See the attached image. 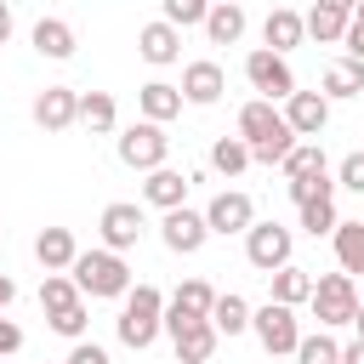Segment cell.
I'll use <instances>...</instances> for the list:
<instances>
[{
    "mask_svg": "<svg viewBox=\"0 0 364 364\" xmlns=\"http://www.w3.org/2000/svg\"><path fill=\"white\" fill-rule=\"evenodd\" d=\"M239 136L250 142V165H284V154L301 142L284 119V108H273L267 97H250L239 108Z\"/></svg>",
    "mask_w": 364,
    "mask_h": 364,
    "instance_id": "6da1fadb",
    "label": "cell"
},
{
    "mask_svg": "<svg viewBox=\"0 0 364 364\" xmlns=\"http://www.w3.org/2000/svg\"><path fill=\"white\" fill-rule=\"evenodd\" d=\"M74 284H80V296H91V301H114V296H125L131 290V267H125V256L119 250H80L74 256Z\"/></svg>",
    "mask_w": 364,
    "mask_h": 364,
    "instance_id": "7a4b0ae2",
    "label": "cell"
},
{
    "mask_svg": "<svg viewBox=\"0 0 364 364\" xmlns=\"http://www.w3.org/2000/svg\"><path fill=\"white\" fill-rule=\"evenodd\" d=\"M125 307H119V318H114V330H119V341L125 347H154V336L165 330V296L154 290V284H136V290H125L119 296Z\"/></svg>",
    "mask_w": 364,
    "mask_h": 364,
    "instance_id": "3957f363",
    "label": "cell"
},
{
    "mask_svg": "<svg viewBox=\"0 0 364 364\" xmlns=\"http://www.w3.org/2000/svg\"><path fill=\"white\" fill-rule=\"evenodd\" d=\"M307 307H313L318 330L353 324V313H358V284H353V273H324V279H313V296H307Z\"/></svg>",
    "mask_w": 364,
    "mask_h": 364,
    "instance_id": "277c9868",
    "label": "cell"
},
{
    "mask_svg": "<svg viewBox=\"0 0 364 364\" xmlns=\"http://www.w3.org/2000/svg\"><path fill=\"white\" fill-rule=\"evenodd\" d=\"M250 330H256V341L273 353V358H284V353H296L301 347V324H296V307H284V301H262V307H250Z\"/></svg>",
    "mask_w": 364,
    "mask_h": 364,
    "instance_id": "5b68a950",
    "label": "cell"
},
{
    "mask_svg": "<svg viewBox=\"0 0 364 364\" xmlns=\"http://www.w3.org/2000/svg\"><path fill=\"white\" fill-rule=\"evenodd\" d=\"M165 154H171V136H165L159 119H136V125L119 131V165L154 171V165H165Z\"/></svg>",
    "mask_w": 364,
    "mask_h": 364,
    "instance_id": "8992f818",
    "label": "cell"
},
{
    "mask_svg": "<svg viewBox=\"0 0 364 364\" xmlns=\"http://www.w3.org/2000/svg\"><path fill=\"white\" fill-rule=\"evenodd\" d=\"M290 250H296L290 228H279V222H250V233H245V256H250L256 273H279V267L290 262Z\"/></svg>",
    "mask_w": 364,
    "mask_h": 364,
    "instance_id": "52a82bcc",
    "label": "cell"
},
{
    "mask_svg": "<svg viewBox=\"0 0 364 364\" xmlns=\"http://www.w3.org/2000/svg\"><path fill=\"white\" fill-rule=\"evenodd\" d=\"M245 80L267 97V102H284L290 91H296V74H290V63L279 57V51H267V46H256L250 57H245Z\"/></svg>",
    "mask_w": 364,
    "mask_h": 364,
    "instance_id": "ba28073f",
    "label": "cell"
},
{
    "mask_svg": "<svg viewBox=\"0 0 364 364\" xmlns=\"http://www.w3.org/2000/svg\"><path fill=\"white\" fill-rule=\"evenodd\" d=\"M210 307H216V290H210L205 279H182V284H176V296L165 301V336H176V330H188V324L210 318Z\"/></svg>",
    "mask_w": 364,
    "mask_h": 364,
    "instance_id": "9c48e42d",
    "label": "cell"
},
{
    "mask_svg": "<svg viewBox=\"0 0 364 364\" xmlns=\"http://www.w3.org/2000/svg\"><path fill=\"white\" fill-rule=\"evenodd\" d=\"M142 205H131V199H114V205H102V216H97V233H102V245L108 250H136V239H142Z\"/></svg>",
    "mask_w": 364,
    "mask_h": 364,
    "instance_id": "30bf717a",
    "label": "cell"
},
{
    "mask_svg": "<svg viewBox=\"0 0 364 364\" xmlns=\"http://www.w3.org/2000/svg\"><path fill=\"white\" fill-rule=\"evenodd\" d=\"M159 239H165V250H176V256H193V250L210 239V222H205V210H188V205H176V210H165V222H159Z\"/></svg>",
    "mask_w": 364,
    "mask_h": 364,
    "instance_id": "8fae6325",
    "label": "cell"
},
{
    "mask_svg": "<svg viewBox=\"0 0 364 364\" xmlns=\"http://www.w3.org/2000/svg\"><path fill=\"white\" fill-rule=\"evenodd\" d=\"M205 222H210V233H250V222H256V205H250V193H239V188H222L210 205H205Z\"/></svg>",
    "mask_w": 364,
    "mask_h": 364,
    "instance_id": "7c38bea8",
    "label": "cell"
},
{
    "mask_svg": "<svg viewBox=\"0 0 364 364\" xmlns=\"http://www.w3.org/2000/svg\"><path fill=\"white\" fill-rule=\"evenodd\" d=\"M74 119H80V91L74 85H46L34 97V125L40 131H68Z\"/></svg>",
    "mask_w": 364,
    "mask_h": 364,
    "instance_id": "4fadbf2b",
    "label": "cell"
},
{
    "mask_svg": "<svg viewBox=\"0 0 364 364\" xmlns=\"http://www.w3.org/2000/svg\"><path fill=\"white\" fill-rule=\"evenodd\" d=\"M284 119H290L296 136H318L330 125V97L324 91H290L284 97Z\"/></svg>",
    "mask_w": 364,
    "mask_h": 364,
    "instance_id": "5bb4252c",
    "label": "cell"
},
{
    "mask_svg": "<svg viewBox=\"0 0 364 364\" xmlns=\"http://www.w3.org/2000/svg\"><path fill=\"white\" fill-rule=\"evenodd\" d=\"M136 51H142V63H154V68H165V63H176L182 57V28L176 23H142L136 28Z\"/></svg>",
    "mask_w": 364,
    "mask_h": 364,
    "instance_id": "9a60e30c",
    "label": "cell"
},
{
    "mask_svg": "<svg viewBox=\"0 0 364 364\" xmlns=\"http://www.w3.org/2000/svg\"><path fill=\"white\" fill-rule=\"evenodd\" d=\"M262 40H267V51L290 57V51L307 40V17H301V11H290V6H273V11H267V23H262Z\"/></svg>",
    "mask_w": 364,
    "mask_h": 364,
    "instance_id": "2e32d148",
    "label": "cell"
},
{
    "mask_svg": "<svg viewBox=\"0 0 364 364\" xmlns=\"http://www.w3.org/2000/svg\"><path fill=\"white\" fill-rule=\"evenodd\" d=\"M222 91H228V74H222V63H188V68H182V97H188L193 108H210V102H222Z\"/></svg>",
    "mask_w": 364,
    "mask_h": 364,
    "instance_id": "e0dca14e",
    "label": "cell"
},
{
    "mask_svg": "<svg viewBox=\"0 0 364 364\" xmlns=\"http://www.w3.org/2000/svg\"><path fill=\"white\" fill-rule=\"evenodd\" d=\"M188 188H193V176H182L171 165H154L148 182H142V199L159 205V210H176V205H188Z\"/></svg>",
    "mask_w": 364,
    "mask_h": 364,
    "instance_id": "ac0fdd59",
    "label": "cell"
},
{
    "mask_svg": "<svg viewBox=\"0 0 364 364\" xmlns=\"http://www.w3.org/2000/svg\"><path fill=\"white\" fill-rule=\"evenodd\" d=\"M34 256H40V267H46V273H68V267H74V256H80V245H74V233H68V228H40Z\"/></svg>",
    "mask_w": 364,
    "mask_h": 364,
    "instance_id": "d6986e66",
    "label": "cell"
},
{
    "mask_svg": "<svg viewBox=\"0 0 364 364\" xmlns=\"http://www.w3.org/2000/svg\"><path fill=\"white\" fill-rule=\"evenodd\" d=\"M171 341H176V364H210V353H216V341H222V330H216L210 318H199V324H188V330H176Z\"/></svg>",
    "mask_w": 364,
    "mask_h": 364,
    "instance_id": "ffe728a7",
    "label": "cell"
},
{
    "mask_svg": "<svg viewBox=\"0 0 364 364\" xmlns=\"http://www.w3.org/2000/svg\"><path fill=\"white\" fill-rule=\"evenodd\" d=\"M182 102H188V97H182V85H165V80H148V85L136 91L142 119H159V125H165V119H176V114H182Z\"/></svg>",
    "mask_w": 364,
    "mask_h": 364,
    "instance_id": "44dd1931",
    "label": "cell"
},
{
    "mask_svg": "<svg viewBox=\"0 0 364 364\" xmlns=\"http://www.w3.org/2000/svg\"><path fill=\"white\" fill-rule=\"evenodd\" d=\"M205 34H210V46H233V40H245V6H239V0H216L210 17H205Z\"/></svg>",
    "mask_w": 364,
    "mask_h": 364,
    "instance_id": "7402d4cb",
    "label": "cell"
},
{
    "mask_svg": "<svg viewBox=\"0 0 364 364\" xmlns=\"http://www.w3.org/2000/svg\"><path fill=\"white\" fill-rule=\"evenodd\" d=\"M34 51L51 57V63H68V57H74V28H68L63 17H40V23H34Z\"/></svg>",
    "mask_w": 364,
    "mask_h": 364,
    "instance_id": "603a6c76",
    "label": "cell"
},
{
    "mask_svg": "<svg viewBox=\"0 0 364 364\" xmlns=\"http://www.w3.org/2000/svg\"><path fill=\"white\" fill-rule=\"evenodd\" d=\"M318 91H324L330 102H341V97H364V63H358V57H341V63H330Z\"/></svg>",
    "mask_w": 364,
    "mask_h": 364,
    "instance_id": "cb8c5ba5",
    "label": "cell"
},
{
    "mask_svg": "<svg viewBox=\"0 0 364 364\" xmlns=\"http://www.w3.org/2000/svg\"><path fill=\"white\" fill-rule=\"evenodd\" d=\"M330 245H336L341 273H364V216H358V222H336Z\"/></svg>",
    "mask_w": 364,
    "mask_h": 364,
    "instance_id": "d4e9b609",
    "label": "cell"
},
{
    "mask_svg": "<svg viewBox=\"0 0 364 364\" xmlns=\"http://www.w3.org/2000/svg\"><path fill=\"white\" fill-rule=\"evenodd\" d=\"M267 284H273V301H284V307H301L313 296V273H301L296 262H284L279 273H267Z\"/></svg>",
    "mask_w": 364,
    "mask_h": 364,
    "instance_id": "484cf974",
    "label": "cell"
},
{
    "mask_svg": "<svg viewBox=\"0 0 364 364\" xmlns=\"http://www.w3.org/2000/svg\"><path fill=\"white\" fill-rule=\"evenodd\" d=\"M114 119H119V108H114V97L108 91H80V125L85 131H114Z\"/></svg>",
    "mask_w": 364,
    "mask_h": 364,
    "instance_id": "4316f807",
    "label": "cell"
},
{
    "mask_svg": "<svg viewBox=\"0 0 364 364\" xmlns=\"http://www.w3.org/2000/svg\"><path fill=\"white\" fill-rule=\"evenodd\" d=\"M347 23H353V11H336V6H313V11H307V34H313L318 46H336V40L347 34Z\"/></svg>",
    "mask_w": 364,
    "mask_h": 364,
    "instance_id": "83f0119b",
    "label": "cell"
},
{
    "mask_svg": "<svg viewBox=\"0 0 364 364\" xmlns=\"http://www.w3.org/2000/svg\"><path fill=\"white\" fill-rule=\"evenodd\" d=\"M245 165H250V142H245V136H216V142H210V171L239 176Z\"/></svg>",
    "mask_w": 364,
    "mask_h": 364,
    "instance_id": "f1b7e54d",
    "label": "cell"
},
{
    "mask_svg": "<svg viewBox=\"0 0 364 364\" xmlns=\"http://www.w3.org/2000/svg\"><path fill=\"white\" fill-rule=\"evenodd\" d=\"M74 301H85L80 284H74V273H46V279H40V307H46V313H63V307H74Z\"/></svg>",
    "mask_w": 364,
    "mask_h": 364,
    "instance_id": "f546056e",
    "label": "cell"
},
{
    "mask_svg": "<svg viewBox=\"0 0 364 364\" xmlns=\"http://www.w3.org/2000/svg\"><path fill=\"white\" fill-rule=\"evenodd\" d=\"M210 324L222 330V336H239V330H250V301L245 296H216V307H210Z\"/></svg>",
    "mask_w": 364,
    "mask_h": 364,
    "instance_id": "4dcf8cb0",
    "label": "cell"
},
{
    "mask_svg": "<svg viewBox=\"0 0 364 364\" xmlns=\"http://www.w3.org/2000/svg\"><path fill=\"white\" fill-rule=\"evenodd\" d=\"M284 188H290L296 205H307V199H330L336 193V176L330 171H307V176H284Z\"/></svg>",
    "mask_w": 364,
    "mask_h": 364,
    "instance_id": "1f68e13d",
    "label": "cell"
},
{
    "mask_svg": "<svg viewBox=\"0 0 364 364\" xmlns=\"http://www.w3.org/2000/svg\"><path fill=\"white\" fill-rule=\"evenodd\" d=\"M296 364H341V341H336L330 330H318V336H301V347H296Z\"/></svg>",
    "mask_w": 364,
    "mask_h": 364,
    "instance_id": "d6a6232c",
    "label": "cell"
},
{
    "mask_svg": "<svg viewBox=\"0 0 364 364\" xmlns=\"http://www.w3.org/2000/svg\"><path fill=\"white\" fill-rule=\"evenodd\" d=\"M296 210H301V228H307L313 239H318V233H336V222H341V216H336V193H330V199H307V205H296Z\"/></svg>",
    "mask_w": 364,
    "mask_h": 364,
    "instance_id": "836d02e7",
    "label": "cell"
},
{
    "mask_svg": "<svg viewBox=\"0 0 364 364\" xmlns=\"http://www.w3.org/2000/svg\"><path fill=\"white\" fill-rule=\"evenodd\" d=\"M159 11H165V23H176V28H205L210 0H159Z\"/></svg>",
    "mask_w": 364,
    "mask_h": 364,
    "instance_id": "e575fe53",
    "label": "cell"
},
{
    "mask_svg": "<svg viewBox=\"0 0 364 364\" xmlns=\"http://www.w3.org/2000/svg\"><path fill=\"white\" fill-rule=\"evenodd\" d=\"M307 171H330L318 142H296V148L284 154V176H307Z\"/></svg>",
    "mask_w": 364,
    "mask_h": 364,
    "instance_id": "d590c367",
    "label": "cell"
},
{
    "mask_svg": "<svg viewBox=\"0 0 364 364\" xmlns=\"http://www.w3.org/2000/svg\"><path fill=\"white\" fill-rule=\"evenodd\" d=\"M46 324H51L57 336H68V341H80L91 318H85V301H74V307H63V313H46Z\"/></svg>",
    "mask_w": 364,
    "mask_h": 364,
    "instance_id": "8d00e7d4",
    "label": "cell"
},
{
    "mask_svg": "<svg viewBox=\"0 0 364 364\" xmlns=\"http://www.w3.org/2000/svg\"><path fill=\"white\" fill-rule=\"evenodd\" d=\"M336 188H353V193L364 199V148H353V154L336 165Z\"/></svg>",
    "mask_w": 364,
    "mask_h": 364,
    "instance_id": "74e56055",
    "label": "cell"
},
{
    "mask_svg": "<svg viewBox=\"0 0 364 364\" xmlns=\"http://www.w3.org/2000/svg\"><path fill=\"white\" fill-rule=\"evenodd\" d=\"M63 364H108V347H97V341H85V336H80V341L68 347V358H63Z\"/></svg>",
    "mask_w": 364,
    "mask_h": 364,
    "instance_id": "f35d334b",
    "label": "cell"
},
{
    "mask_svg": "<svg viewBox=\"0 0 364 364\" xmlns=\"http://www.w3.org/2000/svg\"><path fill=\"white\" fill-rule=\"evenodd\" d=\"M17 347H23V330H17V324H11L6 313H0V358H11Z\"/></svg>",
    "mask_w": 364,
    "mask_h": 364,
    "instance_id": "ab89813d",
    "label": "cell"
},
{
    "mask_svg": "<svg viewBox=\"0 0 364 364\" xmlns=\"http://www.w3.org/2000/svg\"><path fill=\"white\" fill-rule=\"evenodd\" d=\"M341 46H347V57H358V63H364V17H353V23H347Z\"/></svg>",
    "mask_w": 364,
    "mask_h": 364,
    "instance_id": "60d3db41",
    "label": "cell"
},
{
    "mask_svg": "<svg viewBox=\"0 0 364 364\" xmlns=\"http://www.w3.org/2000/svg\"><path fill=\"white\" fill-rule=\"evenodd\" d=\"M341 364H364V336H353V341L341 347Z\"/></svg>",
    "mask_w": 364,
    "mask_h": 364,
    "instance_id": "b9f144b4",
    "label": "cell"
},
{
    "mask_svg": "<svg viewBox=\"0 0 364 364\" xmlns=\"http://www.w3.org/2000/svg\"><path fill=\"white\" fill-rule=\"evenodd\" d=\"M11 301H17V284H11V279H6V273H0V313H6V307H11Z\"/></svg>",
    "mask_w": 364,
    "mask_h": 364,
    "instance_id": "7bdbcfd3",
    "label": "cell"
},
{
    "mask_svg": "<svg viewBox=\"0 0 364 364\" xmlns=\"http://www.w3.org/2000/svg\"><path fill=\"white\" fill-rule=\"evenodd\" d=\"M6 40H11V6L0 0V46H6Z\"/></svg>",
    "mask_w": 364,
    "mask_h": 364,
    "instance_id": "ee69618b",
    "label": "cell"
},
{
    "mask_svg": "<svg viewBox=\"0 0 364 364\" xmlns=\"http://www.w3.org/2000/svg\"><path fill=\"white\" fill-rule=\"evenodd\" d=\"M318 6H336V11H358V0H318Z\"/></svg>",
    "mask_w": 364,
    "mask_h": 364,
    "instance_id": "f6af8a7d",
    "label": "cell"
},
{
    "mask_svg": "<svg viewBox=\"0 0 364 364\" xmlns=\"http://www.w3.org/2000/svg\"><path fill=\"white\" fill-rule=\"evenodd\" d=\"M353 330H358V336H364V301H358V313H353Z\"/></svg>",
    "mask_w": 364,
    "mask_h": 364,
    "instance_id": "bcb514c9",
    "label": "cell"
},
{
    "mask_svg": "<svg viewBox=\"0 0 364 364\" xmlns=\"http://www.w3.org/2000/svg\"><path fill=\"white\" fill-rule=\"evenodd\" d=\"M353 17H364V0H358V11H353Z\"/></svg>",
    "mask_w": 364,
    "mask_h": 364,
    "instance_id": "7dc6e473",
    "label": "cell"
},
{
    "mask_svg": "<svg viewBox=\"0 0 364 364\" xmlns=\"http://www.w3.org/2000/svg\"><path fill=\"white\" fill-rule=\"evenodd\" d=\"M0 233H6V228H0Z\"/></svg>",
    "mask_w": 364,
    "mask_h": 364,
    "instance_id": "c3c4849f",
    "label": "cell"
},
{
    "mask_svg": "<svg viewBox=\"0 0 364 364\" xmlns=\"http://www.w3.org/2000/svg\"><path fill=\"white\" fill-rule=\"evenodd\" d=\"M210 6H216V0H210Z\"/></svg>",
    "mask_w": 364,
    "mask_h": 364,
    "instance_id": "681fc988",
    "label": "cell"
}]
</instances>
